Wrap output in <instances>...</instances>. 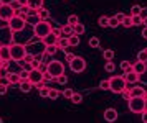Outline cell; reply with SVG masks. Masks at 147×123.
Returning <instances> with one entry per match:
<instances>
[{
    "label": "cell",
    "mask_w": 147,
    "mask_h": 123,
    "mask_svg": "<svg viewBox=\"0 0 147 123\" xmlns=\"http://www.w3.org/2000/svg\"><path fill=\"white\" fill-rule=\"evenodd\" d=\"M142 36L147 39V26H144V30H142Z\"/></svg>",
    "instance_id": "f5cc1de1"
},
{
    "label": "cell",
    "mask_w": 147,
    "mask_h": 123,
    "mask_svg": "<svg viewBox=\"0 0 147 123\" xmlns=\"http://www.w3.org/2000/svg\"><path fill=\"white\" fill-rule=\"evenodd\" d=\"M18 64L22 66V71H27V72H32L35 69L33 67V64H32V62H25V61H20V62H18Z\"/></svg>",
    "instance_id": "7402d4cb"
},
{
    "label": "cell",
    "mask_w": 147,
    "mask_h": 123,
    "mask_svg": "<svg viewBox=\"0 0 147 123\" xmlns=\"http://www.w3.org/2000/svg\"><path fill=\"white\" fill-rule=\"evenodd\" d=\"M102 58L106 59L107 62H111V61H113V58H114V51H113V49H104V53H102Z\"/></svg>",
    "instance_id": "603a6c76"
},
{
    "label": "cell",
    "mask_w": 147,
    "mask_h": 123,
    "mask_svg": "<svg viewBox=\"0 0 147 123\" xmlns=\"http://www.w3.org/2000/svg\"><path fill=\"white\" fill-rule=\"evenodd\" d=\"M99 89H102V90H109L111 89V84H109V79H104V80H101L99 82Z\"/></svg>",
    "instance_id": "836d02e7"
},
{
    "label": "cell",
    "mask_w": 147,
    "mask_h": 123,
    "mask_svg": "<svg viewBox=\"0 0 147 123\" xmlns=\"http://www.w3.org/2000/svg\"><path fill=\"white\" fill-rule=\"evenodd\" d=\"M71 102H73V104H81V102H83L81 94H76V92H74V95H73V98H71Z\"/></svg>",
    "instance_id": "60d3db41"
},
{
    "label": "cell",
    "mask_w": 147,
    "mask_h": 123,
    "mask_svg": "<svg viewBox=\"0 0 147 123\" xmlns=\"http://www.w3.org/2000/svg\"><path fill=\"white\" fill-rule=\"evenodd\" d=\"M74 58H76V56H74L73 53H66V54H65V59H66V62H73Z\"/></svg>",
    "instance_id": "ee69618b"
},
{
    "label": "cell",
    "mask_w": 147,
    "mask_h": 123,
    "mask_svg": "<svg viewBox=\"0 0 147 123\" xmlns=\"http://www.w3.org/2000/svg\"><path fill=\"white\" fill-rule=\"evenodd\" d=\"M114 17H116V18H117V20H119V21H121V23H122V20H124V18H126V15H124V13H116V15H114Z\"/></svg>",
    "instance_id": "f907efd6"
},
{
    "label": "cell",
    "mask_w": 147,
    "mask_h": 123,
    "mask_svg": "<svg viewBox=\"0 0 147 123\" xmlns=\"http://www.w3.org/2000/svg\"><path fill=\"white\" fill-rule=\"evenodd\" d=\"M18 3H20V7H27L28 5V0H17Z\"/></svg>",
    "instance_id": "816d5d0a"
},
{
    "label": "cell",
    "mask_w": 147,
    "mask_h": 123,
    "mask_svg": "<svg viewBox=\"0 0 147 123\" xmlns=\"http://www.w3.org/2000/svg\"><path fill=\"white\" fill-rule=\"evenodd\" d=\"M0 58L3 59V61H10L12 59V53H10V46H3L0 48Z\"/></svg>",
    "instance_id": "2e32d148"
},
{
    "label": "cell",
    "mask_w": 147,
    "mask_h": 123,
    "mask_svg": "<svg viewBox=\"0 0 147 123\" xmlns=\"http://www.w3.org/2000/svg\"><path fill=\"white\" fill-rule=\"evenodd\" d=\"M0 48H2V45H0Z\"/></svg>",
    "instance_id": "91938a15"
},
{
    "label": "cell",
    "mask_w": 147,
    "mask_h": 123,
    "mask_svg": "<svg viewBox=\"0 0 147 123\" xmlns=\"http://www.w3.org/2000/svg\"><path fill=\"white\" fill-rule=\"evenodd\" d=\"M53 35L56 38H63V31H61V28H53Z\"/></svg>",
    "instance_id": "bcb514c9"
},
{
    "label": "cell",
    "mask_w": 147,
    "mask_h": 123,
    "mask_svg": "<svg viewBox=\"0 0 147 123\" xmlns=\"http://www.w3.org/2000/svg\"><path fill=\"white\" fill-rule=\"evenodd\" d=\"M124 79H126V82L129 85H132V84H137L139 82L140 76H137L134 71H131V72H124Z\"/></svg>",
    "instance_id": "30bf717a"
},
{
    "label": "cell",
    "mask_w": 147,
    "mask_h": 123,
    "mask_svg": "<svg viewBox=\"0 0 147 123\" xmlns=\"http://www.w3.org/2000/svg\"><path fill=\"white\" fill-rule=\"evenodd\" d=\"M28 80L33 85H38V89H41V87H43V82H45V74L41 71H38V69H33V71L30 72Z\"/></svg>",
    "instance_id": "ba28073f"
},
{
    "label": "cell",
    "mask_w": 147,
    "mask_h": 123,
    "mask_svg": "<svg viewBox=\"0 0 147 123\" xmlns=\"http://www.w3.org/2000/svg\"><path fill=\"white\" fill-rule=\"evenodd\" d=\"M140 10H142V8H140L139 5H134L132 8H131V17H136V15H142V13H140Z\"/></svg>",
    "instance_id": "f35d334b"
},
{
    "label": "cell",
    "mask_w": 147,
    "mask_h": 123,
    "mask_svg": "<svg viewBox=\"0 0 147 123\" xmlns=\"http://www.w3.org/2000/svg\"><path fill=\"white\" fill-rule=\"evenodd\" d=\"M89 46H91V48H99V38L91 36V38H89Z\"/></svg>",
    "instance_id": "e575fe53"
},
{
    "label": "cell",
    "mask_w": 147,
    "mask_h": 123,
    "mask_svg": "<svg viewBox=\"0 0 147 123\" xmlns=\"http://www.w3.org/2000/svg\"><path fill=\"white\" fill-rule=\"evenodd\" d=\"M142 122L147 123V112H144V113H142Z\"/></svg>",
    "instance_id": "db71d44e"
},
{
    "label": "cell",
    "mask_w": 147,
    "mask_h": 123,
    "mask_svg": "<svg viewBox=\"0 0 147 123\" xmlns=\"http://www.w3.org/2000/svg\"><path fill=\"white\" fill-rule=\"evenodd\" d=\"M121 69L124 72H131L132 71V64H131V61H122L121 62Z\"/></svg>",
    "instance_id": "484cf974"
},
{
    "label": "cell",
    "mask_w": 147,
    "mask_h": 123,
    "mask_svg": "<svg viewBox=\"0 0 147 123\" xmlns=\"http://www.w3.org/2000/svg\"><path fill=\"white\" fill-rule=\"evenodd\" d=\"M10 53H12V59L13 61H17V62H20V61H23L25 59V56H27V48L23 45H20V43H15V45H10Z\"/></svg>",
    "instance_id": "5b68a950"
},
{
    "label": "cell",
    "mask_w": 147,
    "mask_h": 123,
    "mask_svg": "<svg viewBox=\"0 0 147 123\" xmlns=\"http://www.w3.org/2000/svg\"><path fill=\"white\" fill-rule=\"evenodd\" d=\"M58 97H60V90L58 89H50V98L51 100H56Z\"/></svg>",
    "instance_id": "74e56055"
},
{
    "label": "cell",
    "mask_w": 147,
    "mask_h": 123,
    "mask_svg": "<svg viewBox=\"0 0 147 123\" xmlns=\"http://www.w3.org/2000/svg\"><path fill=\"white\" fill-rule=\"evenodd\" d=\"M104 120L109 123H114L116 120H117V112L114 110V108H107V110H104Z\"/></svg>",
    "instance_id": "7c38bea8"
},
{
    "label": "cell",
    "mask_w": 147,
    "mask_h": 123,
    "mask_svg": "<svg viewBox=\"0 0 147 123\" xmlns=\"http://www.w3.org/2000/svg\"><path fill=\"white\" fill-rule=\"evenodd\" d=\"M98 25H99L101 28H106V26H109V18H107V17H99V20H98Z\"/></svg>",
    "instance_id": "d6a6232c"
},
{
    "label": "cell",
    "mask_w": 147,
    "mask_h": 123,
    "mask_svg": "<svg viewBox=\"0 0 147 123\" xmlns=\"http://www.w3.org/2000/svg\"><path fill=\"white\" fill-rule=\"evenodd\" d=\"M33 33H35V36H38L40 39H45L48 35L53 33V26L50 25V21H43L41 20L38 25L33 26Z\"/></svg>",
    "instance_id": "277c9868"
},
{
    "label": "cell",
    "mask_w": 147,
    "mask_h": 123,
    "mask_svg": "<svg viewBox=\"0 0 147 123\" xmlns=\"http://www.w3.org/2000/svg\"><path fill=\"white\" fill-rule=\"evenodd\" d=\"M40 97H50V87L43 85L40 89Z\"/></svg>",
    "instance_id": "8d00e7d4"
},
{
    "label": "cell",
    "mask_w": 147,
    "mask_h": 123,
    "mask_svg": "<svg viewBox=\"0 0 147 123\" xmlns=\"http://www.w3.org/2000/svg\"><path fill=\"white\" fill-rule=\"evenodd\" d=\"M0 79H2V76H0Z\"/></svg>",
    "instance_id": "94428289"
},
{
    "label": "cell",
    "mask_w": 147,
    "mask_h": 123,
    "mask_svg": "<svg viewBox=\"0 0 147 123\" xmlns=\"http://www.w3.org/2000/svg\"><path fill=\"white\" fill-rule=\"evenodd\" d=\"M68 25H71V26H76L78 23H80V18H78V15H69L68 17V21H66Z\"/></svg>",
    "instance_id": "d4e9b609"
},
{
    "label": "cell",
    "mask_w": 147,
    "mask_h": 123,
    "mask_svg": "<svg viewBox=\"0 0 147 123\" xmlns=\"http://www.w3.org/2000/svg\"><path fill=\"white\" fill-rule=\"evenodd\" d=\"M69 69L73 72H83L86 69V61L83 58H80V56H76L73 62H69Z\"/></svg>",
    "instance_id": "9c48e42d"
},
{
    "label": "cell",
    "mask_w": 147,
    "mask_h": 123,
    "mask_svg": "<svg viewBox=\"0 0 147 123\" xmlns=\"http://www.w3.org/2000/svg\"><path fill=\"white\" fill-rule=\"evenodd\" d=\"M144 26H147V17H144Z\"/></svg>",
    "instance_id": "11a10c76"
},
{
    "label": "cell",
    "mask_w": 147,
    "mask_h": 123,
    "mask_svg": "<svg viewBox=\"0 0 147 123\" xmlns=\"http://www.w3.org/2000/svg\"><path fill=\"white\" fill-rule=\"evenodd\" d=\"M121 95H122V98H124V100H127V102L132 98V95H131V90H129V89H127V90H124L122 94H121Z\"/></svg>",
    "instance_id": "7bdbcfd3"
},
{
    "label": "cell",
    "mask_w": 147,
    "mask_h": 123,
    "mask_svg": "<svg viewBox=\"0 0 147 123\" xmlns=\"http://www.w3.org/2000/svg\"><path fill=\"white\" fill-rule=\"evenodd\" d=\"M119 25H121V21L116 18V17H111V18H109V26H111V28H117Z\"/></svg>",
    "instance_id": "d590c367"
},
{
    "label": "cell",
    "mask_w": 147,
    "mask_h": 123,
    "mask_svg": "<svg viewBox=\"0 0 147 123\" xmlns=\"http://www.w3.org/2000/svg\"><path fill=\"white\" fill-rule=\"evenodd\" d=\"M58 39H60V38H56L53 33H51V35H48L47 38L41 39V41H43V45H45V48H47V46H55V45H58Z\"/></svg>",
    "instance_id": "e0dca14e"
},
{
    "label": "cell",
    "mask_w": 147,
    "mask_h": 123,
    "mask_svg": "<svg viewBox=\"0 0 147 123\" xmlns=\"http://www.w3.org/2000/svg\"><path fill=\"white\" fill-rule=\"evenodd\" d=\"M146 51H147V48H146Z\"/></svg>",
    "instance_id": "6125c7cd"
},
{
    "label": "cell",
    "mask_w": 147,
    "mask_h": 123,
    "mask_svg": "<svg viewBox=\"0 0 147 123\" xmlns=\"http://www.w3.org/2000/svg\"><path fill=\"white\" fill-rule=\"evenodd\" d=\"M47 74L50 76L51 79H58L60 76L65 74V64L58 61V59H55L51 62H48L47 64Z\"/></svg>",
    "instance_id": "7a4b0ae2"
},
{
    "label": "cell",
    "mask_w": 147,
    "mask_h": 123,
    "mask_svg": "<svg viewBox=\"0 0 147 123\" xmlns=\"http://www.w3.org/2000/svg\"><path fill=\"white\" fill-rule=\"evenodd\" d=\"M129 90H131V95H132V97H144V98H147V92L144 90V87L136 85V87H131Z\"/></svg>",
    "instance_id": "8fae6325"
},
{
    "label": "cell",
    "mask_w": 147,
    "mask_h": 123,
    "mask_svg": "<svg viewBox=\"0 0 147 123\" xmlns=\"http://www.w3.org/2000/svg\"><path fill=\"white\" fill-rule=\"evenodd\" d=\"M38 17H40L43 21H48V18H50V12H48L47 8H41V10H38Z\"/></svg>",
    "instance_id": "cb8c5ba5"
},
{
    "label": "cell",
    "mask_w": 147,
    "mask_h": 123,
    "mask_svg": "<svg viewBox=\"0 0 147 123\" xmlns=\"http://www.w3.org/2000/svg\"><path fill=\"white\" fill-rule=\"evenodd\" d=\"M7 84H0V95H5L7 94Z\"/></svg>",
    "instance_id": "681fc988"
},
{
    "label": "cell",
    "mask_w": 147,
    "mask_h": 123,
    "mask_svg": "<svg viewBox=\"0 0 147 123\" xmlns=\"http://www.w3.org/2000/svg\"><path fill=\"white\" fill-rule=\"evenodd\" d=\"M25 21L30 23L32 26H35V25H38V23L41 21V18L38 17V13H36V15H27V17H25Z\"/></svg>",
    "instance_id": "ac0fdd59"
},
{
    "label": "cell",
    "mask_w": 147,
    "mask_h": 123,
    "mask_svg": "<svg viewBox=\"0 0 147 123\" xmlns=\"http://www.w3.org/2000/svg\"><path fill=\"white\" fill-rule=\"evenodd\" d=\"M18 85H20V90L23 92V94H28V92L32 90V87H33V84H32L30 80H22Z\"/></svg>",
    "instance_id": "d6986e66"
},
{
    "label": "cell",
    "mask_w": 147,
    "mask_h": 123,
    "mask_svg": "<svg viewBox=\"0 0 147 123\" xmlns=\"http://www.w3.org/2000/svg\"><path fill=\"white\" fill-rule=\"evenodd\" d=\"M25 62H33L35 61V56L33 54H30V53H27V56H25V59H23Z\"/></svg>",
    "instance_id": "c3c4849f"
},
{
    "label": "cell",
    "mask_w": 147,
    "mask_h": 123,
    "mask_svg": "<svg viewBox=\"0 0 147 123\" xmlns=\"http://www.w3.org/2000/svg\"><path fill=\"white\" fill-rule=\"evenodd\" d=\"M127 107L132 113H144L147 112V98L144 97H132L129 102H127Z\"/></svg>",
    "instance_id": "6da1fadb"
},
{
    "label": "cell",
    "mask_w": 147,
    "mask_h": 123,
    "mask_svg": "<svg viewBox=\"0 0 147 123\" xmlns=\"http://www.w3.org/2000/svg\"><path fill=\"white\" fill-rule=\"evenodd\" d=\"M18 74H20L22 80H28V77H30V72H27V71H20Z\"/></svg>",
    "instance_id": "7dc6e473"
},
{
    "label": "cell",
    "mask_w": 147,
    "mask_h": 123,
    "mask_svg": "<svg viewBox=\"0 0 147 123\" xmlns=\"http://www.w3.org/2000/svg\"><path fill=\"white\" fill-rule=\"evenodd\" d=\"M45 53H47L48 56H55L56 53H58V46L55 45V46H47L45 48Z\"/></svg>",
    "instance_id": "f1b7e54d"
},
{
    "label": "cell",
    "mask_w": 147,
    "mask_h": 123,
    "mask_svg": "<svg viewBox=\"0 0 147 123\" xmlns=\"http://www.w3.org/2000/svg\"><path fill=\"white\" fill-rule=\"evenodd\" d=\"M7 82L8 84H20L22 82V77L18 72H8L7 74Z\"/></svg>",
    "instance_id": "9a60e30c"
},
{
    "label": "cell",
    "mask_w": 147,
    "mask_h": 123,
    "mask_svg": "<svg viewBox=\"0 0 147 123\" xmlns=\"http://www.w3.org/2000/svg\"><path fill=\"white\" fill-rule=\"evenodd\" d=\"M122 26H126V28H131V26H134L132 25V17L131 15H126V18L122 20V23H121Z\"/></svg>",
    "instance_id": "4dcf8cb0"
},
{
    "label": "cell",
    "mask_w": 147,
    "mask_h": 123,
    "mask_svg": "<svg viewBox=\"0 0 147 123\" xmlns=\"http://www.w3.org/2000/svg\"><path fill=\"white\" fill-rule=\"evenodd\" d=\"M58 49H63V51H65V49H68V48H69V39L66 38V36H63V38H60L58 39Z\"/></svg>",
    "instance_id": "44dd1931"
},
{
    "label": "cell",
    "mask_w": 147,
    "mask_h": 123,
    "mask_svg": "<svg viewBox=\"0 0 147 123\" xmlns=\"http://www.w3.org/2000/svg\"><path fill=\"white\" fill-rule=\"evenodd\" d=\"M132 25L134 26L144 25V17H142V15H136V17H132Z\"/></svg>",
    "instance_id": "f546056e"
},
{
    "label": "cell",
    "mask_w": 147,
    "mask_h": 123,
    "mask_svg": "<svg viewBox=\"0 0 147 123\" xmlns=\"http://www.w3.org/2000/svg\"><path fill=\"white\" fill-rule=\"evenodd\" d=\"M73 28H74V35H78V36H81L83 33L86 31V28H84V25H83V23H78V25L73 26Z\"/></svg>",
    "instance_id": "83f0119b"
},
{
    "label": "cell",
    "mask_w": 147,
    "mask_h": 123,
    "mask_svg": "<svg viewBox=\"0 0 147 123\" xmlns=\"http://www.w3.org/2000/svg\"><path fill=\"white\" fill-rule=\"evenodd\" d=\"M15 15H17V12L13 10V7L10 5V3H3L2 5V8H0V20L2 21H7L8 23Z\"/></svg>",
    "instance_id": "52a82bcc"
},
{
    "label": "cell",
    "mask_w": 147,
    "mask_h": 123,
    "mask_svg": "<svg viewBox=\"0 0 147 123\" xmlns=\"http://www.w3.org/2000/svg\"><path fill=\"white\" fill-rule=\"evenodd\" d=\"M2 5H3V2H2V0H0V8H2Z\"/></svg>",
    "instance_id": "6f0895ef"
},
{
    "label": "cell",
    "mask_w": 147,
    "mask_h": 123,
    "mask_svg": "<svg viewBox=\"0 0 147 123\" xmlns=\"http://www.w3.org/2000/svg\"><path fill=\"white\" fill-rule=\"evenodd\" d=\"M25 25H27V21L23 17L20 15H15L13 18L8 21V30L12 33H17V31H22V30H25Z\"/></svg>",
    "instance_id": "8992f818"
},
{
    "label": "cell",
    "mask_w": 147,
    "mask_h": 123,
    "mask_svg": "<svg viewBox=\"0 0 147 123\" xmlns=\"http://www.w3.org/2000/svg\"><path fill=\"white\" fill-rule=\"evenodd\" d=\"M69 46H78L81 43V39H80V36L78 35H73V36H69Z\"/></svg>",
    "instance_id": "1f68e13d"
},
{
    "label": "cell",
    "mask_w": 147,
    "mask_h": 123,
    "mask_svg": "<svg viewBox=\"0 0 147 123\" xmlns=\"http://www.w3.org/2000/svg\"><path fill=\"white\" fill-rule=\"evenodd\" d=\"M109 84H111L109 90L114 92V94H122L124 90H127V82L124 79V76H113V77H109Z\"/></svg>",
    "instance_id": "3957f363"
},
{
    "label": "cell",
    "mask_w": 147,
    "mask_h": 123,
    "mask_svg": "<svg viewBox=\"0 0 147 123\" xmlns=\"http://www.w3.org/2000/svg\"><path fill=\"white\" fill-rule=\"evenodd\" d=\"M132 71L136 72L137 76H142V74L147 71V64L146 62H139V61H137V62H134L132 64Z\"/></svg>",
    "instance_id": "4fadbf2b"
},
{
    "label": "cell",
    "mask_w": 147,
    "mask_h": 123,
    "mask_svg": "<svg viewBox=\"0 0 147 123\" xmlns=\"http://www.w3.org/2000/svg\"><path fill=\"white\" fill-rule=\"evenodd\" d=\"M73 95H74V92L71 90V89H65V90H63V97L65 98H69V100H71Z\"/></svg>",
    "instance_id": "ab89813d"
},
{
    "label": "cell",
    "mask_w": 147,
    "mask_h": 123,
    "mask_svg": "<svg viewBox=\"0 0 147 123\" xmlns=\"http://www.w3.org/2000/svg\"><path fill=\"white\" fill-rule=\"evenodd\" d=\"M0 123H3V120H2V118H0Z\"/></svg>",
    "instance_id": "680465c9"
},
{
    "label": "cell",
    "mask_w": 147,
    "mask_h": 123,
    "mask_svg": "<svg viewBox=\"0 0 147 123\" xmlns=\"http://www.w3.org/2000/svg\"><path fill=\"white\" fill-rule=\"evenodd\" d=\"M61 31H63V36H66V38H69V36H73L74 35V28L71 25H65V26H61Z\"/></svg>",
    "instance_id": "ffe728a7"
},
{
    "label": "cell",
    "mask_w": 147,
    "mask_h": 123,
    "mask_svg": "<svg viewBox=\"0 0 147 123\" xmlns=\"http://www.w3.org/2000/svg\"><path fill=\"white\" fill-rule=\"evenodd\" d=\"M56 82H58V84H61V85H65V84L68 82V77L65 76V74H63V76H60V77L56 79Z\"/></svg>",
    "instance_id": "f6af8a7d"
},
{
    "label": "cell",
    "mask_w": 147,
    "mask_h": 123,
    "mask_svg": "<svg viewBox=\"0 0 147 123\" xmlns=\"http://www.w3.org/2000/svg\"><path fill=\"white\" fill-rule=\"evenodd\" d=\"M2 64H3V59L0 58V67H2Z\"/></svg>",
    "instance_id": "9f6ffc18"
},
{
    "label": "cell",
    "mask_w": 147,
    "mask_h": 123,
    "mask_svg": "<svg viewBox=\"0 0 147 123\" xmlns=\"http://www.w3.org/2000/svg\"><path fill=\"white\" fill-rule=\"evenodd\" d=\"M137 61H139V62H146L147 64V51L146 49H142V51L137 53Z\"/></svg>",
    "instance_id": "4316f807"
},
{
    "label": "cell",
    "mask_w": 147,
    "mask_h": 123,
    "mask_svg": "<svg viewBox=\"0 0 147 123\" xmlns=\"http://www.w3.org/2000/svg\"><path fill=\"white\" fill-rule=\"evenodd\" d=\"M43 2L45 0H28V8L30 10H35V12H38V10H41L43 8Z\"/></svg>",
    "instance_id": "5bb4252c"
},
{
    "label": "cell",
    "mask_w": 147,
    "mask_h": 123,
    "mask_svg": "<svg viewBox=\"0 0 147 123\" xmlns=\"http://www.w3.org/2000/svg\"><path fill=\"white\" fill-rule=\"evenodd\" d=\"M104 69H106L107 72H113L114 69H116V64H114V62H106V64H104Z\"/></svg>",
    "instance_id": "b9f144b4"
}]
</instances>
